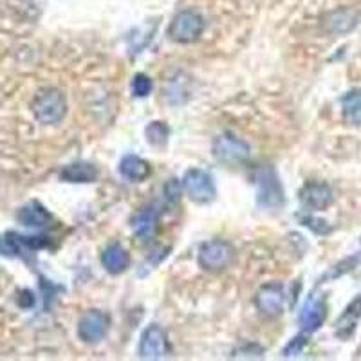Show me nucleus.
I'll return each mask as SVG.
<instances>
[{
    "label": "nucleus",
    "mask_w": 361,
    "mask_h": 361,
    "mask_svg": "<svg viewBox=\"0 0 361 361\" xmlns=\"http://www.w3.org/2000/svg\"><path fill=\"white\" fill-rule=\"evenodd\" d=\"M67 103L63 94L58 89H44L40 90L33 99V114L35 118L44 125H54L62 121L66 116Z\"/></svg>",
    "instance_id": "1"
},
{
    "label": "nucleus",
    "mask_w": 361,
    "mask_h": 361,
    "mask_svg": "<svg viewBox=\"0 0 361 361\" xmlns=\"http://www.w3.org/2000/svg\"><path fill=\"white\" fill-rule=\"evenodd\" d=\"M202 31H204V18L201 13L195 9H183L173 17L169 35L179 44H190L197 40Z\"/></svg>",
    "instance_id": "2"
},
{
    "label": "nucleus",
    "mask_w": 361,
    "mask_h": 361,
    "mask_svg": "<svg viewBox=\"0 0 361 361\" xmlns=\"http://www.w3.org/2000/svg\"><path fill=\"white\" fill-rule=\"evenodd\" d=\"M257 190H259V204L269 209H279L283 206V190L273 166H260L257 172Z\"/></svg>",
    "instance_id": "3"
},
{
    "label": "nucleus",
    "mask_w": 361,
    "mask_h": 361,
    "mask_svg": "<svg viewBox=\"0 0 361 361\" xmlns=\"http://www.w3.org/2000/svg\"><path fill=\"white\" fill-rule=\"evenodd\" d=\"M214 156L221 163L226 164H238L250 159L251 148L246 141L233 134H221L214 140Z\"/></svg>",
    "instance_id": "4"
},
{
    "label": "nucleus",
    "mask_w": 361,
    "mask_h": 361,
    "mask_svg": "<svg viewBox=\"0 0 361 361\" xmlns=\"http://www.w3.org/2000/svg\"><path fill=\"white\" fill-rule=\"evenodd\" d=\"M183 186H185V192L188 193V197L193 202H199V204L212 202L215 199V193H217L212 176L199 169H192L185 173Z\"/></svg>",
    "instance_id": "5"
},
{
    "label": "nucleus",
    "mask_w": 361,
    "mask_h": 361,
    "mask_svg": "<svg viewBox=\"0 0 361 361\" xmlns=\"http://www.w3.org/2000/svg\"><path fill=\"white\" fill-rule=\"evenodd\" d=\"M233 259V247L224 240H209L199 250V264L208 271L224 269Z\"/></svg>",
    "instance_id": "6"
},
{
    "label": "nucleus",
    "mask_w": 361,
    "mask_h": 361,
    "mask_svg": "<svg viewBox=\"0 0 361 361\" xmlns=\"http://www.w3.org/2000/svg\"><path fill=\"white\" fill-rule=\"evenodd\" d=\"M169 353L166 333L159 325H150L140 341V357L143 360H161Z\"/></svg>",
    "instance_id": "7"
},
{
    "label": "nucleus",
    "mask_w": 361,
    "mask_h": 361,
    "mask_svg": "<svg viewBox=\"0 0 361 361\" xmlns=\"http://www.w3.org/2000/svg\"><path fill=\"white\" fill-rule=\"evenodd\" d=\"M109 327V318L102 311H87L78 324V336L85 343H98Z\"/></svg>",
    "instance_id": "8"
},
{
    "label": "nucleus",
    "mask_w": 361,
    "mask_h": 361,
    "mask_svg": "<svg viewBox=\"0 0 361 361\" xmlns=\"http://www.w3.org/2000/svg\"><path fill=\"white\" fill-rule=\"evenodd\" d=\"M325 316H327V307H325L324 298L311 295L305 300L302 312H300V325H302L304 331L312 333V331H316V329L324 324Z\"/></svg>",
    "instance_id": "9"
},
{
    "label": "nucleus",
    "mask_w": 361,
    "mask_h": 361,
    "mask_svg": "<svg viewBox=\"0 0 361 361\" xmlns=\"http://www.w3.org/2000/svg\"><path fill=\"white\" fill-rule=\"evenodd\" d=\"M283 288L280 283H267L257 295V305L267 316H279L283 309Z\"/></svg>",
    "instance_id": "10"
},
{
    "label": "nucleus",
    "mask_w": 361,
    "mask_h": 361,
    "mask_svg": "<svg viewBox=\"0 0 361 361\" xmlns=\"http://www.w3.org/2000/svg\"><path fill=\"white\" fill-rule=\"evenodd\" d=\"M300 201L305 208L325 209L333 202V190L325 183H309L300 192Z\"/></svg>",
    "instance_id": "11"
},
{
    "label": "nucleus",
    "mask_w": 361,
    "mask_h": 361,
    "mask_svg": "<svg viewBox=\"0 0 361 361\" xmlns=\"http://www.w3.org/2000/svg\"><path fill=\"white\" fill-rule=\"evenodd\" d=\"M159 224V215L154 208H143L132 217V230H134L135 237L141 240L152 237Z\"/></svg>",
    "instance_id": "12"
},
{
    "label": "nucleus",
    "mask_w": 361,
    "mask_h": 361,
    "mask_svg": "<svg viewBox=\"0 0 361 361\" xmlns=\"http://www.w3.org/2000/svg\"><path fill=\"white\" fill-rule=\"evenodd\" d=\"M360 22V13L354 11V9H338V11L331 13L325 20V25L331 33L334 35H343L349 33L350 29H354Z\"/></svg>",
    "instance_id": "13"
},
{
    "label": "nucleus",
    "mask_w": 361,
    "mask_h": 361,
    "mask_svg": "<svg viewBox=\"0 0 361 361\" xmlns=\"http://www.w3.org/2000/svg\"><path fill=\"white\" fill-rule=\"evenodd\" d=\"M102 264L111 275H119V273H123L128 267L130 257H128L127 250H125L123 246L111 244V246L105 247V251L102 253Z\"/></svg>",
    "instance_id": "14"
},
{
    "label": "nucleus",
    "mask_w": 361,
    "mask_h": 361,
    "mask_svg": "<svg viewBox=\"0 0 361 361\" xmlns=\"http://www.w3.org/2000/svg\"><path fill=\"white\" fill-rule=\"evenodd\" d=\"M17 219L20 224L27 226V228H44L51 222V215L47 214V209L38 202H29L24 208L18 209Z\"/></svg>",
    "instance_id": "15"
},
{
    "label": "nucleus",
    "mask_w": 361,
    "mask_h": 361,
    "mask_svg": "<svg viewBox=\"0 0 361 361\" xmlns=\"http://www.w3.org/2000/svg\"><path fill=\"white\" fill-rule=\"evenodd\" d=\"M119 172L125 179L132 180V183H141L150 176V166L147 161H143L137 156H125L119 163Z\"/></svg>",
    "instance_id": "16"
},
{
    "label": "nucleus",
    "mask_w": 361,
    "mask_h": 361,
    "mask_svg": "<svg viewBox=\"0 0 361 361\" xmlns=\"http://www.w3.org/2000/svg\"><path fill=\"white\" fill-rule=\"evenodd\" d=\"M60 177L67 183H92L98 179V169L90 163H73L67 164Z\"/></svg>",
    "instance_id": "17"
},
{
    "label": "nucleus",
    "mask_w": 361,
    "mask_h": 361,
    "mask_svg": "<svg viewBox=\"0 0 361 361\" xmlns=\"http://www.w3.org/2000/svg\"><path fill=\"white\" fill-rule=\"evenodd\" d=\"M341 109H343V116L349 123L361 125V89L345 94L341 99Z\"/></svg>",
    "instance_id": "18"
},
{
    "label": "nucleus",
    "mask_w": 361,
    "mask_h": 361,
    "mask_svg": "<svg viewBox=\"0 0 361 361\" xmlns=\"http://www.w3.org/2000/svg\"><path fill=\"white\" fill-rule=\"evenodd\" d=\"M145 134H147V141L150 145H154V147H161V145L166 143V140H169V127L164 123H161V121H154V123H150L147 127V130H145Z\"/></svg>",
    "instance_id": "19"
},
{
    "label": "nucleus",
    "mask_w": 361,
    "mask_h": 361,
    "mask_svg": "<svg viewBox=\"0 0 361 361\" xmlns=\"http://www.w3.org/2000/svg\"><path fill=\"white\" fill-rule=\"evenodd\" d=\"M150 90H152V80L145 76V74L134 76V80H132V92H134V96L145 98V96L150 94Z\"/></svg>",
    "instance_id": "20"
},
{
    "label": "nucleus",
    "mask_w": 361,
    "mask_h": 361,
    "mask_svg": "<svg viewBox=\"0 0 361 361\" xmlns=\"http://www.w3.org/2000/svg\"><path fill=\"white\" fill-rule=\"evenodd\" d=\"M305 347V340L302 336H298V338H295V340L291 341V343L288 345V347H286V350H283V354H286V356H296V354H300L302 353V349H304Z\"/></svg>",
    "instance_id": "21"
}]
</instances>
